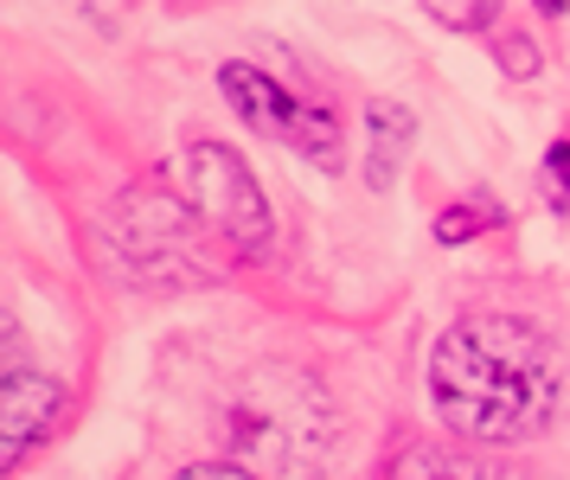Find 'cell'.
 Masks as SVG:
<instances>
[{
    "mask_svg": "<svg viewBox=\"0 0 570 480\" xmlns=\"http://www.w3.org/2000/svg\"><path fill=\"white\" fill-rule=\"evenodd\" d=\"M430 398L462 442H525L564 410V353L532 321L474 314L436 340Z\"/></svg>",
    "mask_w": 570,
    "mask_h": 480,
    "instance_id": "6da1fadb",
    "label": "cell"
},
{
    "mask_svg": "<svg viewBox=\"0 0 570 480\" xmlns=\"http://www.w3.org/2000/svg\"><path fill=\"white\" fill-rule=\"evenodd\" d=\"M218 84H225V97L237 102V116H250L257 135H269V141H283V148H295V154H308L314 167H327V174L340 167V123L327 109L295 102L283 84L263 77L257 65H225Z\"/></svg>",
    "mask_w": 570,
    "mask_h": 480,
    "instance_id": "7a4b0ae2",
    "label": "cell"
},
{
    "mask_svg": "<svg viewBox=\"0 0 570 480\" xmlns=\"http://www.w3.org/2000/svg\"><path fill=\"white\" fill-rule=\"evenodd\" d=\"M186 179H193V199H199V218L218 225L237 251H263L269 244V205H263L257 179L244 174V160L218 141H199L186 154Z\"/></svg>",
    "mask_w": 570,
    "mask_h": 480,
    "instance_id": "3957f363",
    "label": "cell"
},
{
    "mask_svg": "<svg viewBox=\"0 0 570 480\" xmlns=\"http://www.w3.org/2000/svg\"><path fill=\"white\" fill-rule=\"evenodd\" d=\"M58 417V379L46 372H13L0 384V474L27 455Z\"/></svg>",
    "mask_w": 570,
    "mask_h": 480,
    "instance_id": "277c9868",
    "label": "cell"
},
{
    "mask_svg": "<svg viewBox=\"0 0 570 480\" xmlns=\"http://www.w3.org/2000/svg\"><path fill=\"white\" fill-rule=\"evenodd\" d=\"M385 480H525V474L500 468V461L468 455V449H442V442H411V449H397V455H391Z\"/></svg>",
    "mask_w": 570,
    "mask_h": 480,
    "instance_id": "5b68a950",
    "label": "cell"
},
{
    "mask_svg": "<svg viewBox=\"0 0 570 480\" xmlns=\"http://www.w3.org/2000/svg\"><path fill=\"white\" fill-rule=\"evenodd\" d=\"M404 148H411V109H397V102H372V154H365L372 186H385Z\"/></svg>",
    "mask_w": 570,
    "mask_h": 480,
    "instance_id": "8992f818",
    "label": "cell"
},
{
    "mask_svg": "<svg viewBox=\"0 0 570 480\" xmlns=\"http://www.w3.org/2000/svg\"><path fill=\"white\" fill-rule=\"evenodd\" d=\"M544 193H551L558 212H570V141H558V148L544 154Z\"/></svg>",
    "mask_w": 570,
    "mask_h": 480,
    "instance_id": "52a82bcc",
    "label": "cell"
},
{
    "mask_svg": "<svg viewBox=\"0 0 570 480\" xmlns=\"http://www.w3.org/2000/svg\"><path fill=\"white\" fill-rule=\"evenodd\" d=\"M13 372H27L20 365V333H13V321H0V384L13 379Z\"/></svg>",
    "mask_w": 570,
    "mask_h": 480,
    "instance_id": "ba28073f",
    "label": "cell"
},
{
    "mask_svg": "<svg viewBox=\"0 0 570 480\" xmlns=\"http://www.w3.org/2000/svg\"><path fill=\"white\" fill-rule=\"evenodd\" d=\"M180 480H250L244 468H186Z\"/></svg>",
    "mask_w": 570,
    "mask_h": 480,
    "instance_id": "9c48e42d",
    "label": "cell"
},
{
    "mask_svg": "<svg viewBox=\"0 0 570 480\" xmlns=\"http://www.w3.org/2000/svg\"><path fill=\"white\" fill-rule=\"evenodd\" d=\"M532 7H539V13H551V20H558V13H564L570 0H532Z\"/></svg>",
    "mask_w": 570,
    "mask_h": 480,
    "instance_id": "30bf717a",
    "label": "cell"
}]
</instances>
